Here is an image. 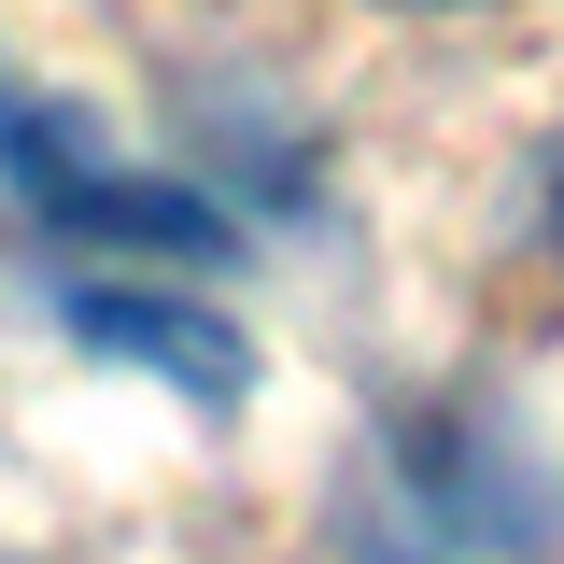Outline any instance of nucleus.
<instances>
[{"mask_svg":"<svg viewBox=\"0 0 564 564\" xmlns=\"http://www.w3.org/2000/svg\"><path fill=\"white\" fill-rule=\"evenodd\" d=\"M57 325L85 352H113V367H141V381H170L198 423H226L240 395H254V339L212 311V296H141V282H57Z\"/></svg>","mask_w":564,"mask_h":564,"instance_id":"2","label":"nucleus"},{"mask_svg":"<svg viewBox=\"0 0 564 564\" xmlns=\"http://www.w3.org/2000/svg\"><path fill=\"white\" fill-rule=\"evenodd\" d=\"M423 14H437V0H423Z\"/></svg>","mask_w":564,"mask_h":564,"instance_id":"3","label":"nucleus"},{"mask_svg":"<svg viewBox=\"0 0 564 564\" xmlns=\"http://www.w3.org/2000/svg\"><path fill=\"white\" fill-rule=\"evenodd\" d=\"M0 170L70 254H226V198L113 155L85 99H0Z\"/></svg>","mask_w":564,"mask_h":564,"instance_id":"1","label":"nucleus"}]
</instances>
